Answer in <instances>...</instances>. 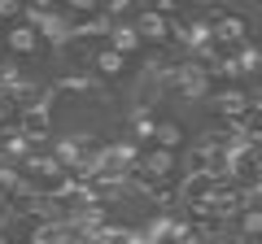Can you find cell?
<instances>
[{
  "mask_svg": "<svg viewBox=\"0 0 262 244\" xmlns=\"http://www.w3.org/2000/svg\"><path fill=\"white\" fill-rule=\"evenodd\" d=\"M166 87L179 96V101H206L210 96V70L201 66V57H188V61H179V66L166 70Z\"/></svg>",
  "mask_w": 262,
  "mask_h": 244,
  "instance_id": "6da1fadb",
  "label": "cell"
},
{
  "mask_svg": "<svg viewBox=\"0 0 262 244\" xmlns=\"http://www.w3.org/2000/svg\"><path fill=\"white\" fill-rule=\"evenodd\" d=\"M44 44H48L44 31L31 18H13L9 31H5V53L9 57H35V53H44Z\"/></svg>",
  "mask_w": 262,
  "mask_h": 244,
  "instance_id": "7a4b0ae2",
  "label": "cell"
},
{
  "mask_svg": "<svg viewBox=\"0 0 262 244\" xmlns=\"http://www.w3.org/2000/svg\"><path fill=\"white\" fill-rule=\"evenodd\" d=\"M131 22L140 27L144 44H166V39H175V18L166 13V5H149V9H136V13H131Z\"/></svg>",
  "mask_w": 262,
  "mask_h": 244,
  "instance_id": "3957f363",
  "label": "cell"
},
{
  "mask_svg": "<svg viewBox=\"0 0 262 244\" xmlns=\"http://www.w3.org/2000/svg\"><path fill=\"white\" fill-rule=\"evenodd\" d=\"M136 175L144 179V183H170L175 179V149H166V144H153V149L140 153V166H136Z\"/></svg>",
  "mask_w": 262,
  "mask_h": 244,
  "instance_id": "277c9868",
  "label": "cell"
},
{
  "mask_svg": "<svg viewBox=\"0 0 262 244\" xmlns=\"http://www.w3.org/2000/svg\"><path fill=\"white\" fill-rule=\"evenodd\" d=\"M105 44L118 48V53H127V57H136L144 48V35H140V27H136L131 18H110V27H105Z\"/></svg>",
  "mask_w": 262,
  "mask_h": 244,
  "instance_id": "5b68a950",
  "label": "cell"
},
{
  "mask_svg": "<svg viewBox=\"0 0 262 244\" xmlns=\"http://www.w3.org/2000/svg\"><path fill=\"white\" fill-rule=\"evenodd\" d=\"M214 44L245 48V44H249V22H245L241 13H219V18H214Z\"/></svg>",
  "mask_w": 262,
  "mask_h": 244,
  "instance_id": "8992f818",
  "label": "cell"
},
{
  "mask_svg": "<svg viewBox=\"0 0 262 244\" xmlns=\"http://www.w3.org/2000/svg\"><path fill=\"white\" fill-rule=\"evenodd\" d=\"M127 61H131L127 53H118V48L101 44V48L92 53V75H96V79H122V70H127Z\"/></svg>",
  "mask_w": 262,
  "mask_h": 244,
  "instance_id": "52a82bcc",
  "label": "cell"
},
{
  "mask_svg": "<svg viewBox=\"0 0 262 244\" xmlns=\"http://www.w3.org/2000/svg\"><path fill=\"white\" fill-rule=\"evenodd\" d=\"M236 235L241 240H262V205H245L236 218Z\"/></svg>",
  "mask_w": 262,
  "mask_h": 244,
  "instance_id": "ba28073f",
  "label": "cell"
},
{
  "mask_svg": "<svg viewBox=\"0 0 262 244\" xmlns=\"http://www.w3.org/2000/svg\"><path fill=\"white\" fill-rule=\"evenodd\" d=\"M153 135H158V118L149 113V105H140L131 113V140H153Z\"/></svg>",
  "mask_w": 262,
  "mask_h": 244,
  "instance_id": "9c48e42d",
  "label": "cell"
},
{
  "mask_svg": "<svg viewBox=\"0 0 262 244\" xmlns=\"http://www.w3.org/2000/svg\"><path fill=\"white\" fill-rule=\"evenodd\" d=\"M188 140V127L184 122H158V135H153V144H166V149H179V144Z\"/></svg>",
  "mask_w": 262,
  "mask_h": 244,
  "instance_id": "30bf717a",
  "label": "cell"
},
{
  "mask_svg": "<svg viewBox=\"0 0 262 244\" xmlns=\"http://www.w3.org/2000/svg\"><path fill=\"white\" fill-rule=\"evenodd\" d=\"M9 122H13V105L5 101V96H0V131H5V127H9Z\"/></svg>",
  "mask_w": 262,
  "mask_h": 244,
  "instance_id": "8fae6325",
  "label": "cell"
}]
</instances>
